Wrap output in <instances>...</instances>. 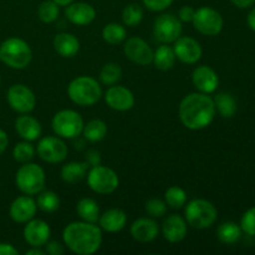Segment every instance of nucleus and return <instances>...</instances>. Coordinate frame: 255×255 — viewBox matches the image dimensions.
Listing matches in <instances>:
<instances>
[{
	"label": "nucleus",
	"mask_w": 255,
	"mask_h": 255,
	"mask_svg": "<svg viewBox=\"0 0 255 255\" xmlns=\"http://www.w3.org/2000/svg\"><path fill=\"white\" fill-rule=\"evenodd\" d=\"M214 105L216 110L219 112L222 117L224 119H231L236 115L237 112V101L231 94L227 92H221L214 97Z\"/></svg>",
	"instance_id": "nucleus-29"
},
{
	"label": "nucleus",
	"mask_w": 255,
	"mask_h": 255,
	"mask_svg": "<svg viewBox=\"0 0 255 255\" xmlns=\"http://www.w3.org/2000/svg\"><path fill=\"white\" fill-rule=\"evenodd\" d=\"M82 133L84 137L87 141L92 142H100L106 137L107 134V125L105 124L102 120L95 119L91 121L87 122L86 125H84V129H82Z\"/></svg>",
	"instance_id": "nucleus-28"
},
{
	"label": "nucleus",
	"mask_w": 255,
	"mask_h": 255,
	"mask_svg": "<svg viewBox=\"0 0 255 255\" xmlns=\"http://www.w3.org/2000/svg\"><path fill=\"white\" fill-rule=\"evenodd\" d=\"M37 208L41 209L46 213H52L60 208V198L55 192L44 191L42 189L40 193H37Z\"/></svg>",
	"instance_id": "nucleus-32"
},
{
	"label": "nucleus",
	"mask_w": 255,
	"mask_h": 255,
	"mask_svg": "<svg viewBox=\"0 0 255 255\" xmlns=\"http://www.w3.org/2000/svg\"><path fill=\"white\" fill-rule=\"evenodd\" d=\"M86 162L89 163V166H92V167L101 163V157H100L99 152L95 151V149H91V151L87 152Z\"/></svg>",
	"instance_id": "nucleus-43"
},
{
	"label": "nucleus",
	"mask_w": 255,
	"mask_h": 255,
	"mask_svg": "<svg viewBox=\"0 0 255 255\" xmlns=\"http://www.w3.org/2000/svg\"><path fill=\"white\" fill-rule=\"evenodd\" d=\"M16 187L27 196L40 193L45 187V172L39 164L25 163L20 167L15 177Z\"/></svg>",
	"instance_id": "nucleus-6"
},
{
	"label": "nucleus",
	"mask_w": 255,
	"mask_h": 255,
	"mask_svg": "<svg viewBox=\"0 0 255 255\" xmlns=\"http://www.w3.org/2000/svg\"><path fill=\"white\" fill-rule=\"evenodd\" d=\"M26 255H45L46 254V252L41 251L40 248H36V247H32V249H30V251H27Z\"/></svg>",
	"instance_id": "nucleus-48"
},
{
	"label": "nucleus",
	"mask_w": 255,
	"mask_h": 255,
	"mask_svg": "<svg viewBox=\"0 0 255 255\" xmlns=\"http://www.w3.org/2000/svg\"><path fill=\"white\" fill-rule=\"evenodd\" d=\"M146 212L153 218H161L167 213V203L159 198H151L146 202Z\"/></svg>",
	"instance_id": "nucleus-38"
},
{
	"label": "nucleus",
	"mask_w": 255,
	"mask_h": 255,
	"mask_svg": "<svg viewBox=\"0 0 255 255\" xmlns=\"http://www.w3.org/2000/svg\"><path fill=\"white\" fill-rule=\"evenodd\" d=\"M124 52L128 60L141 66H147L153 61V51L143 39L138 36L129 37L124 45Z\"/></svg>",
	"instance_id": "nucleus-13"
},
{
	"label": "nucleus",
	"mask_w": 255,
	"mask_h": 255,
	"mask_svg": "<svg viewBox=\"0 0 255 255\" xmlns=\"http://www.w3.org/2000/svg\"><path fill=\"white\" fill-rule=\"evenodd\" d=\"M162 234L169 243H178L187 236V222L178 214H172L164 219L162 226Z\"/></svg>",
	"instance_id": "nucleus-20"
},
{
	"label": "nucleus",
	"mask_w": 255,
	"mask_h": 255,
	"mask_svg": "<svg viewBox=\"0 0 255 255\" xmlns=\"http://www.w3.org/2000/svg\"><path fill=\"white\" fill-rule=\"evenodd\" d=\"M76 212L84 222L96 223L100 218V207L92 198H81L77 202Z\"/></svg>",
	"instance_id": "nucleus-27"
},
{
	"label": "nucleus",
	"mask_w": 255,
	"mask_h": 255,
	"mask_svg": "<svg viewBox=\"0 0 255 255\" xmlns=\"http://www.w3.org/2000/svg\"><path fill=\"white\" fill-rule=\"evenodd\" d=\"M122 77V69L119 64L115 62H109L102 67L101 72H100V80L106 86H112L116 85L117 82L121 80Z\"/></svg>",
	"instance_id": "nucleus-34"
},
{
	"label": "nucleus",
	"mask_w": 255,
	"mask_h": 255,
	"mask_svg": "<svg viewBox=\"0 0 255 255\" xmlns=\"http://www.w3.org/2000/svg\"><path fill=\"white\" fill-rule=\"evenodd\" d=\"M64 246L59 242H47L46 243V253L50 255H61L64 254Z\"/></svg>",
	"instance_id": "nucleus-42"
},
{
	"label": "nucleus",
	"mask_w": 255,
	"mask_h": 255,
	"mask_svg": "<svg viewBox=\"0 0 255 255\" xmlns=\"http://www.w3.org/2000/svg\"><path fill=\"white\" fill-rule=\"evenodd\" d=\"M15 129L17 134L25 141H35L41 136V125L35 117L29 116L26 114H22V116H19L15 121Z\"/></svg>",
	"instance_id": "nucleus-22"
},
{
	"label": "nucleus",
	"mask_w": 255,
	"mask_h": 255,
	"mask_svg": "<svg viewBox=\"0 0 255 255\" xmlns=\"http://www.w3.org/2000/svg\"><path fill=\"white\" fill-rule=\"evenodd\" d=\"M62 239L72 253L91 255L96 253L102 244L101 228L89 222H72L64 229Z\"/></svg>",
	"instance_id": "nucleus-2"
},
{
	"label": "nucleus",
	"mask_w": 255,
	"mask_h": 255,
	"mask_svg": "<svg viewBox=\"0 0 255 255\" xmlns=\"http://www.w3.org/2000/svg\"><path fill=\"white\" fill-rule=\"evenodd\" d=\"M192 22L194 29L206 36H216L223 29L222 15L209 6H202L196 10Z\"/></svg>",
	"instance_id": "nucleus-9"
},
{
	"label": "nucleus",
	"mask_w": 255,
	"mask_h": 255,
	"mask_svg": "<svg viewBox=\"0 0 255 255\" xmlns=\"http://www.w3.org/2000/svg\"><path fill=\"white\" fill-rule=\"evenodd\" d=\"M131 236L139 243H149L158 236V224L151 218H138L131 226Z\"/></svg>",
	"instance_id": "nucleus-21"
},
{
	"label": "nucleus",
	"mask_w": 255,
	"mask_h": 255,
	"mask_svg": "<svg viewBox=\"0 0 255 255\" xmlns=\"http://www.w3.org/2000/svg\"><path fill=\"white\" fill-rule=\"evenodd\" d=\"M34 154L35 148L31 143H29V141L17 143L16 146L14 147V151H12L14 159L15 161L20 162V163H27V162H30L34 158Z\"/></svg>",
	"instance_id": "nucleus-37"
},
{
	"label": "nucleus",
	"mask_w": 255,
	"mask_h": 255,
	"mask_svg": "<svg viewBox=\"0 0 255 255\" xmlns=\"http://www.w3.org/2000/svg\"><path fill=\"white\" fill-rule=\"evenodd\" d=\"M55 2H56L59 6H67L69 4H71V2H74L75 0H54Z\"/></svg>",
	"instance_id": "nucleus-49"
},
{
	"label": "nucleus",
	"mask_w": 255,
	"mask_h": 255,
	"mask_svg": "<svg viewBox=\"0 0 255 255\" xmlns=\"http://www.w3.org/2000/svg\"><path fill=\"white\" fill-rule=\"evenodd\" d=\"M241 228L248 236H255V207L248 209L243 214L241 221Z\"/></svg>",
	"instance_id": "nucleus-39"
},
{
	"label": "nucleus",
	"mask_w": 255,
	"mask_h": 255,
	"mask_svg": "<svg viewBox=\"0 0 255 255\" xmlns=\"http://www.w3.org/2000/svg\"><path fill=\"white\" fill-rule=\"evenodd\" d=\"M54 49L60 56L74 57L80 50V41L70 32H60L54 37Z\"/></svg>",
	"instance_id": "nucleus-24"
},
{
	"label": "nucleus",
	"mask_w": 255,
	"mask_h": 255,
	"mask_svg": "<svg viewBox=\"0 0 255 255\" xmlns=\"http://www.w3.org/2000/svg\"><path fill=\"white\" fill-rule=\"evenodd\" d=\"M16 249L6 243H0V255H17Z\"/></svg>",
	"instance_id": "nucleus-44"
},
{
	"label": "nucleus",
	"mask_w": 255,
	"mask_h": 255,
	"mask_svg": "<svg viewBox=\"0 0 255 255\" xmlns=\"http://www.w3.org/2000/svg\"><path fill=\"white\" fill-rule=\"evenodd\" d=\"M59 5L54 0H45L37 7V16L45 24H51L59 17Z\"/></svg>",
	"instance_id": "nucleus-33"
},
{
	"label": "nucleus",
	"mask_w": 255,
	"mask_h": 255,
	"mask_svg": "<svg viewBox=\"0 0 255 255\" xmlns=\"http://www.w3.org/2000/svg\"><path fill=\"white\" fill-rule=\"evenodd\" d=\"M65 15L72 24L85 26L94 21L96 17V10L91 4H87V2H71L67 5Z\"/></svg>",
	"instance_id": "nucleus-19"
},
{
	"label": "nucleus",
	"mask_w": 255,
	"mask_h": 255,
	"mask_svg": "<svg viewBox=\"0 0 255 255\" xmlns=\"http://www.w3.org/2000/svg\"><path fill=\"white\" fill-rule=\"evenodd\" d=\"M184 216L191 227L196 229H207L216 223L218 212L213 203L207 199L197 198L187 204Z\"/></svg>",
	"instance_id": "nucleus-5"
},
{
	"label": "nucleus",
	"mask_w": 255,
	"mask_h": 255,
	"mask_svg": "<svg viewBox=\"0 0 255 255\" xmlns=\"http://www.w3.org/2000/svg\"><path fill=\"white\" fill-rule=\"evenodd\" d=\"M173 51L179 61L184 64H196L203 54L201 44L196 39L189 36H179L174 41Z\"/></svg>",
	"instance_id": "nucleus-14"
},
{
	"label": "nucleus",
	"mask_w": 255,
	"mask_h": 255,
	"mask_svg": "<svg viewBox=\"0 0 255 255\" xmlns=\"http://www.w3.org/2000/svg\"><path fill=\"white\" fill-rule=\"evenodd\" d=\"M84 120L74 110H61L54 116L51 122L55 134L61 138H75L84 129Z\"/></svg>",
	"instance_id": "nucleus-7"
},
{
	"label": "nucleus",
	"mask_w": 255,
	"mask_h": 255,
	"mask_svg": "<svg viewBox=\"0 0 255 255\" xmlns=\"http://www.w3.org/2000/svg\"><path fill=\"white\" fill-rule=\"evenodd\" d=\"M176 54L173 47L168 46V44H163L153 52V64L161 71H168L176 64Z\"/></svg>",
	"instance_id": "nucleus-26"
},
{
	"label": "nucleus",
	"mask_w": 255,
	"mask_h": 255,
	"mask_svg": "<svg viewBox=\"0 0 255 255\" xmlns=\"http://www.w3.org/2000/svg\"><path fill=\"white\" fill-rule=\"evenodd\" d=\"M102 37L110 45H119L126 39V29L121 24L110 22L102 30Z\"/></svg>",
	"instance_id": "nucleus-31"
},
{
	"label": "nucleus",
	"mask_w": 255,
	"mask_h": 255,
	"mask_svg": "<svg viewBox=\"0 0 255 255\" xmlns=\"http://www.w3.org/2000/svg\"><path fill=\"white\" fill-rule=\"evenodd\" d=\"M247 22H248V26L251 27L253 31H255V7L249 11L248 17H247Z\"/></svg>",
	"instance_id": "nucleus-47"
},
{
	"label": "nucleus",
	"mask_w": 255,
	"mask_h": 255,
	"mask_svg": "<svg viewBox=\"0 0 255 255\" xmlns=\"http://www.w3.org/2000/svg\"><path fill=\"white\" fill-rule=\"evenodd\" d=\"M67 95L70 100L79 106H92L101 99L102 89L94 77L79 76L67 86Z\"/></svg>",
	"instance_id": "nucleus-3"
},
{
	"label": "nucleus",
	"mask_w": 255,
	"mask_h": 255,
	"mask_svg": "<svg viewBox=\"0 0 255 255\" xmlns=\"http://www.w3.org/2000/svg\"><path fill=\"white\" fill-rule=\"evenodd\" d=\"M67 153L69 148L60 137H44L37 143V154L47 163H60L66 159Z\"/></svg>",
	"instance_id": "nucleus-11"
},
{
	"label": "nucleus",
	"mask_w": 255,
	"mask_h": 255,
	"mask_svg": "<svg viewBox=\"0 0 255 255\" xmlns=\"http://www.w3.org/2000/svg\"><path fill=\"white\" fill-rule=\"evenodd\" d=\"M173 0H143V5L151 11H162L169 7Z\"/></svg>",
	"instance_id": "nucleus-40"
},
{
	"label": "nucleus",
	"mask_w": 255,
	"mask_h": 255,
	"mask_svg": "<svg viewBox=\"0 0 255 255\" xmlns=\"http://www.w3.org/2000/svg\"><path fill=\"white\" fill-rule=\"evenodd\" d=\"M10 107L19 114H29L35 109L36 97L27 86L21 84L12 85L6 94Z\"/></svg>",
	"instance_id": "nucleus-12"
},
{
	"label": "nucleus",
	"mask_w": 255,
	"mask_h": 255,
	"mask_svg": "<svg viewBox=\"0 0 255 255\" xmlns=\"http://www.w3.org/2000/svg\"><path fill=\"white\" fill-rule=\"evenodd\" d=\"M194 12H196V10H194L193 7L189 6V5H184V6H182L181 9H179L178 19L181 20L182 22H191L192 20H193Z\"/></svg>",
	"instance_id": "nucleus-41"
},
{
	"label": "nucleus",
	"mask_w": 255,
	"mask_h": 255,
	"mask_svg": "<svg viewBox=\"0 0 255 255\" xmlns=\"http://www.w3.org/2000/svg\"><path fill=\"white\" fill-rule=\"evenodd\" d=\"M7 144H9V138H7L6 132L2 131V129L0 128V154L4 153Z\"/></svg>",
	"instance_id": "nucleus-45"
},
{
	"label": "nucleus",
	"mask_w": 255,
	"mask_h": 255,
	"mask_svg": "<svg viewBox=\"0 0 255 255\" xmlns=\"http://www.w3.org/2000/svg\"><path fill=\"white\" fill-rule=\"evenodd\" d=\"M89 163L85 162H70L61 168L62 181L69 184H75L81 182L86 177Z\"/></svg>",
	"instance_id": "nucleus-25"
},
{
	"label": "nucleus",
	"mask_w": 255,
	"mask_h": 255,
	"mask_svg": "<svg viewBox=\"0 0 255 255\" xmlns=\"http://www.w3.org/2000/svg\"><path fill=\"white\" fill-rule=\"evenodd\" d=\"M31 49L22 39L10 37L0 45V60L11 69H25L31 62Z\"/></svg>",
	"instance_id": "nucleus-4"
},
{
	"label": "nucleus",
	"mask_w": 255,
	"mask_h": 255,
	"mask_svg": "<svg viewBox=\"0 0 255 255\" xmlns=\"http://www.w3.org/2000/svg\"><path fill=\"white\" fill-rule=\"evenodd\" d=\"M182 21L173 14H162L153 24V35L162 44H172L182 35Z\"/></svg>",
	"instance_id": "nucleus-10"
},
{
	"label": "nucleus",
	"mask_w": 255,
	"mask_h": 255,
	"mask_svg": "<svg viewBox=\"0 0 255 255\" xmlns=\"http://www.w3.org/2000/svg\"><path fill=\"white\" fill-rule=\"evenodd\" d=\"M192 82L199 92L209 95L216 91L218 87L219 77L212 67L202 65V66L194 69L193 74H192Z\"/></svg>",
	"instance_id": "nucleus-18"
},
{
	"label": "nucleus",
	"mask_w": 255,
	"mask_h": 255,
	"mask_svg": "<svg viewBox=\"0 0 255 255\" xmlns=\"http://www.w3.org/2000/svg\"><path fill=\"white\" fill-rule=\"evenodd\" d=\"M87 184L95 193L111 194L119 187L120 179L114 169L97 164L87 173Z\"/></svg>",
	"instance_id": "nucleus-8"
},
{
	"label": "nucleus",
	"mask_w": 255,
	"mask_h": 255,
	"mask_svg": "<svg viewBox=\"0 0 255 255\" xmlns=\"http://www.w3.org/2000/svg\"><path fill=\"white\" fill-rule=\"evenodd\" d=\"M217 237L224 244H236L242 237V228L234 222H226L218 227Z\"/></svg>",
	"instance_id": "nucleus-30"
},
{
	"label": "nucleus",
	"mask_w": 255,
	"mask_h": 255,
	"mask_svg": "<svg viewBox=\"0 0 255 255\" xmlns=\"http://www.w3.org/2000/svg\"><path fill=\"white\" fill-rule=\"evenodd\" d=\"M37 211V204L30 196L17 197L11 203L9 209L10 218L16 223H27L35 217Z\"/></svg>",
	"instance_id": "nucleus-17"
},
{
	"label": "nucleus",
	"mask_w": 255,
	"mask_h": 255,
	"mask_svg": "<svg viewBox=\"0 0 255 255\" xmlns=\"http://www.w3.org/2000/svg\"><path fill=\"white\" fill-rule=\"evenodd\" d=\"M143 19V9L138 4H129L122 11V21L127 26H137Z\"/></svg>",
	"instance_id": "nucleus-36"
},
{
	"label": "nucleus",
	"mask_w": 255,
	"mask_h": 255,
	"mask_svg": "<svg viewBox=\"0 0 255 255\" xmlns=\"http://www.w3.org/2000/svg\"><path fill=\"white\" fill-rule=\"evenodd\" d=\"M99 223L101 229L109 233H117L122 231L127 223V216L122 209L112 208L100 216Z\"/></svg>",
	"instance_id": "nucleus-23"
},
{
	"label": "nucleus",
	"mask_w": 255,
	"mask_h": 255,
	"mask_svg": "<svg viewBox=\"0 0 255 255\" xmlns=\"http://www.w3.org/2000/svg\"><path fill=\"white\" fill-rule=\"evenodd\" d=\"M216 105L208 94L193 92L184 97L178 107L179 120L184 127L199 131L213 122L216 116Z\"/></svg>",
	"instance_id": "nucleus-1"
},
{
	"label": "nucleus",
	"mask_w": 255,
	"mask_h": 255,
	"mask_svg": "<svg viewBox=\"0 0 255 255\" xmlns=\"http://www.w3.org/2000/svg\"><path fill=\"white\" fill-rule=\"evenodd\" d=\"M237 7H241V9H247V7L252 6L254 4L255 0H231Z\"/></svg>",
	"instance_id": "nucleus-46"
},
{
	"label": "nucleus",
	"mask_w": 255,
	"mask_h": 255,
	"mask_svg": "<svg viewBox=\"0 0 255 255\" xmlns=\"http://www.w3.org/2000/svg\"><path fill=\"white\" fill-rule=\"evenodd\" d=\"M50 227L46 222L41 219H34L29 221L24 228V239L27 244L36 248L46 246L50 239Z\"/></svg>",
	"instance_id": "nucleus-16"
},
{
	"label": "nucleus",
	"mask_w": 255,
	"mask_h": 255,
	"mask_svg": "<svg viewBox=\"0 0 255 255\" xmlns=\"http://www.w3.org/2000/svg\"><path fill=\"white\" fill-rule=\"evenodd\" d=\"M164 199H166L167 206H169L173 209H179L186 204L187 193L181 187L172 186L164 193Z\"/></svg>",
	"instance_id": "nucleus-35"
},
{
	"label": "nucleus",
	"mask_w": 255,
	"mask_h": 255,
	"mask_svg": "<svg viewBox=\"0 0 255 255\" xmlns=\"http://www.w3.org/2000/svg\"><path fill=\"white\" fill-rule=\"evenodd\" d=\"M105 101L107 106L115 111H128L134 105V96L131 90L125 86H115L112 85L105 94Z\"/></svg>",
	"instance_id": "nucleus-15"
}]
</instances>
